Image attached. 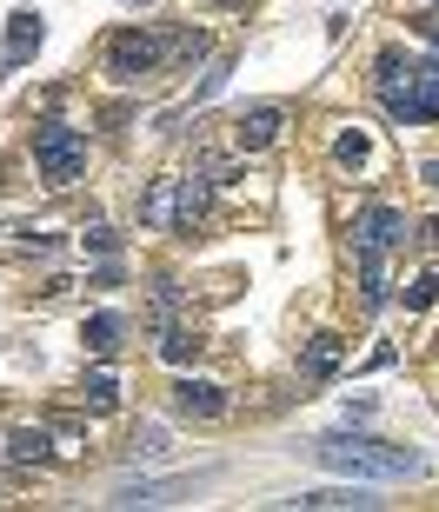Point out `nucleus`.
Instances as JSON below:
<instances>
[{"instance_id":"nucleus-5","label":"nucleus","mask_w":439,"mask_h":512,"mask_svg":"<svg viewBox=\"0 0 439 512\" xmlns=\"http://www.w3.org/2000/svg\"><path fill=\"white\" fill-rule=\"evenodd\" d=\"M353 247L373 253V260H386L393 247H406V213L400 207H366L360 220H353Z\"/></svg>"},{"instance_id":"nucleus-18","label":"nucleus","mask_w":439,"mask_h":512,"mask_svg":"<svg viewBox=\"0 0 439 512\" xmlns=\"http://www.w3.org/2000/svg\"><path fill=\"white\" fill-rule=\"evenodd\" d=\"M193 353H200V340H193V333H167V340H160V360H173V366H187Z\"/></svg>"},{"instance_id":"nucleus-17","label":"nucleus","mask_w":439,"mask_h":512,"mask_svg":"<svg viewBox=\"0 0 439 512\" xmlns=\"http://www.w3.org/2000/svg\"><path fill=\"white\" fill-rule=\"evenodd\" d=\"M127 453H134V459H160V453H167V426H140Z\"/></svg>"},{"instance_id":"nucleus-20","label":"nucleus","mask_w":439,"mask_h":512,"mask_svg":"<svg viewBox=\"0 0 439 512\" xmlns=\"http://www.w3.org/2000/svg\"><path fill=\"white\" fill-rule=\"evenodd\" d=\"M346 167H366V133H340V147H333Z\"/></svg>"},{"instance_id":"nucleus-21","label":"nucleus","mask_w":439,"mask_h":512,"mask_svg":"<svg viewBox=\"0 0 439 512\" xmlns=\"http://www.w3.org/2000/svg\"><path fill=\"white\" fill-rule=\"evenodd\" d=\"M420 34H426V40L439 47V14H426V20H420Z\"/></svg>"},{"instance_id":"nucleus-19","label":"nucleus","mask_w":439,"mask_h":512,"mask_svg":"<svg viewBox=\"0 0 439 512\" xmlns=\"http://www.w3.org/2000/svg\"><path fill=\"white\" fill-rule=\"evenodd\" d=\"M439 300V273H420V280L406 286V306H413V313H420V306H433Z\"/></svg>"},{"instance_id":"nucleus-1","label":"nucleus","mask_w":439,"mask_h":512,"mask_svg":"<svg viewBox=\"0 0 439 512\" xmlns=\"http://www.w3.org/2000/svg\"><path fill=\"white\" fill-rule=\"evenodd\" d=\"M306 453L320 459L326 473H340V479H420L426 473L420 453L386 446V439H366V433H320Z\"/></svg>"},{"instance_id":"nucleus-15","label":"nucleus","mask_w":439,"mask_h":512,"mask_svg":"<svg viewBox=\"0 0 439 512\" xmlns=\"http://www.w3.org/2000/svg\"><path fill=\"white\" fill-rule=\"evenodd\" d=\"M340 366V340L333 333H313V346H306V380H326Z\"/></svg>"},{"instance_id":"nucleus-12","label":"nucleus","mask_w":439,"mask_h":512,"mask_svg":"<svg viewBox=\"0 0 439 512\" xmlns=\"http://www.w3.org/2000/svg\"><path fill=\"white\" fill-rule=\"evenodd\" d=\"M47 453H54V439L40 433V426H20V433H7V459H14V466H40Z\"/></svg>"},{"instance_id":"nucleus-13","label":"nucleus","mask_w":439,"mask_h":512,"mask_svg":"<svg viewBox=\"0 0 439 512\" xmlns=\"http://www.w3.org/2000/svg\"><path fill=\"white\" fill-rule=\"evenodd\" d=\"M207 187H213V180H180V207H173V227H180V233L200 227V213H207Z\"/></svg>"},{"instance_id":"nucleus-7","label":"nucleus","mask_w":439,"mask_h":512,"mask_svg":"<svg viewBox=\"0 0 439 512\" xmlns=\"http://www.w3.org/2000/svg\"><path fill=\"white\" fill-rule=\"evenodd\" d=\"M173 413L180 419H227V393L213 380H180L173 386Z\"/></svg>"},{"instance_id":"nucleus-14","label":"nucleus","mask_w":439,"mask_h":512,"mask_svg":"<svg viewBox=\"0 0 439 512\" xmlns=\"http://www.w3.org/2000/svg\"><path fill=\"white\" fill-rule=\"evenodd\" d=\"M80 406H87V413H114V406H120V380H114V373H87Z\"/></svg>"},{"instance_id":"nucleus-16","label":"nucleus","mask_w":439,"mask_h":512,"mask_svg":"<svg viewBox=\"0 0 439 512\" xmlns=\"http://www.w3.org/2000/svg\"><path fill=\"white\" fill-rule=\"evenodd\" d=\"M34 47H40V14H14V34H7V60L20 67V60L34 54Z\"/></svg>"},{"instance_id":"nucleus-2","label":"nucleus","mask_w":439,"mask_h":512,"mask_svg":"<svg viewBox=\"0 0 439 512\" xmlns=\"http://www.w3.org/2000/svg\"><path fill=\"white\" fill-rule=\"evenodd\" d=\"M380 100H386V114L400 120V127H426V120H439V60L420 67V60L386 54L380 60Z\"/></svg>"},{"instance_id":"nucleus-23","label":"nucleus","mask_w":439,"mask_h":512,"mask_svg":"<svg viewBox=\"0 0 439 512\" xmlns=\"http://www.w3.org/2000/svg\"><path fill=\"white\" fill-rule=\"evenodd\" d=\"M140 7H147V0H140Z\"/></svg>"},{"instance_id":"nucleus-22","label":"nucleus","mask_w":439,"mask_h":512,"mask_svg":"<svg viewBox=\"0 0 439 512\" xmlns=\"http://www.w3.org/2000/svg\"><path fill=\"white\" fill-rule=\"evenodd\" d=\"M426 187H439V160H433V167H426Z\"/></svg>"},{"instance_id":"nucleus-6","label":"nucleus","mask_w":439,"mask_h":512,"mask_svg":"<svg viewBox=\"0 0 439 512\" xmlns=\"http://www.w3.org/2000/svg\"><path fill=\"white\" fill-rule=\"evenodd\" d=\"M287 506H300V512H373L380 499L366 493V479H346V486H320V493H300V499H287Z\"/></svg>"},{"instance_id":"nucleus-11","label":"nucleus","mask_w":439,"mask_h":512,"mask_svg":"<svg viewBox=\"0 0 439 512\" xmlns=\"http://www.w3.org/2000/svg\"><path fill=\"white\" fill-rule=\"evenodd\" d=\"M173 207H180V180H153L147 200H140V220L147 227H173Z\"/></svg>"},{"instance_id":"nucleus-8","label":"nucleus","mask_w":439,"mask_h":512,"mask_svg":"<svg viewBox=\"0 0 439 512\" xmlns=\"http://www.w3.org/2000/svg\"><path fill=\"white\" fill-rule=\"evenodd\" d=\"M193 493V479H140V486H120L107 506H180Z\"/></svg>"},{"instance_id":"nucleus-10","label":"nucleus","mask_w":439,"mask_h":512,"mask_svg":"<svg viewBox=\"0 0 439 512\" xmlns=\"http://www.w3.org/2000/svg\"><path fill=\"white\" fill-rule=\"evenodd\" d=\"M80 340H87V353H94V360H114L120 346H127V320H120V313H94Z\"/></svg>"},{"instance_id":"nucleus-3","label":"nucleus","mask_w":439,"mask_h":512,"mask_svg":"<svg viewBox=\"0 0 439 512\" xmlns=\"http://www.w3.org/2000/svg\"><path fill=\"white\" fill-rule=\"evenodd\" d=\"M34 167L47 187H74L80 173H87V133L60 127V120H40L34 127Z\"/></svg>"},{"instance_id":"nucleus-9","label":"nucleus","mask_w":439,"mask_h":512,"mask_svg":"<svg viewBox=\"0 0 439 512\" xmlns=\"http://www.w3.org/2000/svg\"><path fill=\"white\" fill-rule=\"evenodd\" d=\"M233 140H240L247 153L273 147V140H280V107H247V114L233 120Z\"/></svg>"},{"instance_id":"nucleus-4","label":"nucleus","mask_w":439,"mask_h":512,"mask_svg":"<svg viewBox=\"0 0 439 512\" xmlns=\"http://www.w3.org/2000/svg\"><path fill=\"white\" fill-rule=\"evenodd\" d=\"M160 60H167V40H160V34L127 27V34L107 40V74H114V80H147V74H160Z\"/></svg>"}]
</instances>
